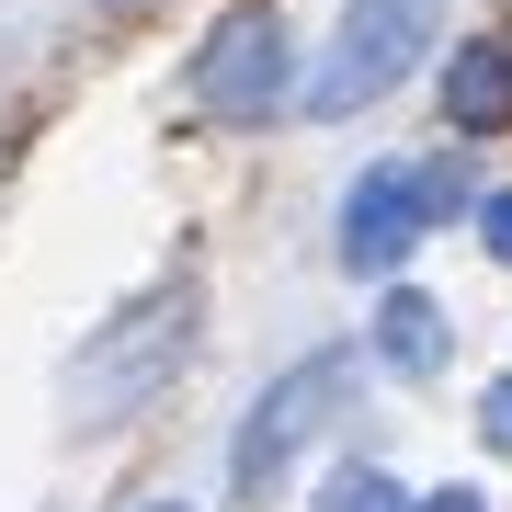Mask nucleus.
I'll list each match as a JSON object with an SVG mask.
<instances>
[{"mask_svg": "<svg viewBox=\"0 0 512 512\" xmlns=\"http://www.w3.org/2000/svg\"><path fill=\"white\" fill-rule=\"evenodd\" d=\"M194 308H205L194 274H171L160 296H137V308H126V319H114L103 342L69 365V410H80V421H126L148 387H160V376L194 353Z\"/></svg>", "mask_w": 512, "mask_h": 512, "instance_id": "1", "label": "nucleus"}, {"mask_svg": "<svg viewBox=\"0 0 512 512\" xmlns=\"http://www.w3.org/2000/svg\"><path fill=\"white\" fill-rule=\"evenodd\" d=\"M444 0H342V35H330V57L308 69V103L319 126H342V114H365L376 92H399V80L421 69V46H433Z\"/></svg>", "mask_w": 512, "mask_h": 512, "instance_id": "2", "label": "nucleus"}, {"mask_svg": "<svg viewBox=\"0 0 512 512\" xmlns=\"http://www.w3.org/2000/svg\"><path fill=\"white\" fill-rule=\"evenodd\" d=\"M342 399H353V353H308V365H285L274 387H262V410L239 421V444H228L239 490H274V478H285V456H296V444H308Z\"/></svg>", "mask_w": 512, "mask_h": 512, "instance_id": "5", "label": "nucleus"}, {"mask_svg": "<svg viewBox=\"0 0 512 512\" xmlns=\"http://www.w3.org/2000/svg\"><path fill=\"white\" fill-rule=\"evenodd\" d=\"M444 114H456L467 137L512 126V46H456V69H444Z\"/></svg>", "mask_w": 512, "mask_h": 512, "instance_id": "6", "label": "nucleus"}, {"mask_svg": "<svg viewBox=\"0 0 512 512\" xmlns=\"http://www.w3.org/2000/svg\"><path fill=\"white\" fill-rule=\"evenodd\" d=\"M376 353H387V365H399V376H444V353H456V330H444V308H433V296H387V308H376Z\"/></svg>", "mask_w": 512, "mask_h": 512, "instance_id": "7", "label": "nucleus"}, {"mask_svg": "<svg viewBox=\"0 0 512 512\" xmlns=\"http://www.w3.org/2000/svg\"><path fill=\"white\" fill-rule=\"evenodd\" d=\"M444 217H456V171H433V160H387V171H365V183L342 194V262H353V274H399L410 239L444 228Z\"/></svg>", "mask_w": 512, "mask_h": 512, "instance_id": "4", "label": "nucleus"}, {"mask_svg": "<svg viewBox=\"0 0 512 512\" xmlns=\"http://www.w3.org/2000/svg\"><path fill=\"white\" fill-rule=\"evenodd\" d=\"M478 239H490V262H512V194H490V205H478Z\"/></svg>", "mask_w": 512, "mask_h": 512, "instance_id": "10", "label": "nucleus"}, {"mask_svg": "<svg viewBox=\"0 0 512 512\" xmlns=\"http://www.w3.org/2000/svg\"><path fill=\"white\" fill-rule=\"evenodd\" d=\"M421 512H490V501H478V490H433V501H421Z\"/></svg>", "mask_w": 512, "mask_h": 512, "instance_id": "11", "label": "nucleus"}, {"mask_svg": "<svg viewBox=\"0 0 512 512\" xmlns=\"http://www.w3.org/2000/svg\"><path fill=\"white\" fill-rule=\"evenodd\" d=\"M160 512H183V501H160Z\"/></svg>", "mask_w": 512, "mask_h": 512, "instance_id": "13", "label": "nucleus"}, {"mask_svg": "<svg viewBox=\"0 0 512 512\" xmlns=\"http://www.w3.org/2000/svg\"><path fill=\"white\" fill-rule=\"evenodd\" d=\"M92 12H103V23H126V12H148V0H92Z\"/></svg>", "mask_w": 512, "mask_h": 512, "instance_id": "12", "label": "nucleus"}, {"mask_svg": "<svg viewBox=\"0 0 512 512\" xmlns=\"http://www.w3.org/2000/svg\"><path fill=\"white\" fill-rule=\"evenodd\" d=\"M319 512H399V478H376V467H342L319 490Z\"/></svg>", "mask_w": 512, "mask_h": 512, "instance_id": "8", "label": "nucleus"}, {"mask_svg": "<svg viewBox=\"0 0 512 512\" xmlns=\"http://www.w3.org/2000/svg\"><path fill=\"white\" fill-rule=\"evenodd\" d=\"M308 80H296V46H285V23L262 12H228L217 35L194 46V114H217V126H262V114H285Z\"/></svg>", "mask_w": 512, "mask_h": 512, "instance_id": "3", "label": "nucleus"}, {"mask_svg": "<svg viewBox=\"0 0 512 512\" xmlns=\"http://www.w3.org/2000/svg\"><path fill=\"white\" fill-rule=\"evenodd\" d=\"M478 433H490V456H512V376H490V399H478Z\"/></svg>", "mask_w": 512, "mask_h": 512, "instance_id": "9", "label": "nucleus"}]
</instances>
